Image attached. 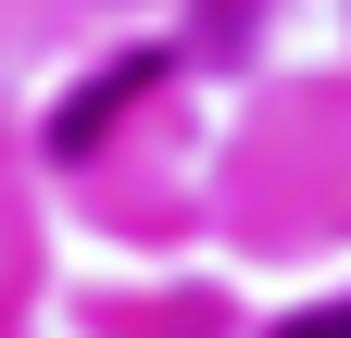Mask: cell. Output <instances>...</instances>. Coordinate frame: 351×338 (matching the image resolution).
<instances>
[{"instance_id":"1","label":"cell","mask_w":351,"mask_h":338,"mask_svg":"<svg viewBox=\"0 0 351 338\" xmlns=\"http://www.w3.org/2000/svg\"><path fill=\"white\" fill-rule=\"evenodd\" d=\"M289 338H351V301H339V313H301Z\"/></svg>"}]
</instances>
